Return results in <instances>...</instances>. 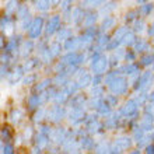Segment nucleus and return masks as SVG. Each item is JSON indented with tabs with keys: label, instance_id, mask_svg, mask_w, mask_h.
<instances>
[{
	"label": "nucleus",
	"instance_id": "obj_30",
	"mask_svg": "<svg viewBox=\"0 0 154 154\" xmlns=\"http://www.w3.org/2000/svg\"><path fill=\"white\" fill-rule=\"evenodd\" d=\"M88 93L87 91H79L77 94L72 95L67 102V106H85L87 105V101H88Z\"/></svg>",
	"mask_w": 154,
	"mask_h": 154
},
{
	"label": "nucleus",
	"instance_id": "obj_8",
	"mask_svg": "<svg viewBox=\"0 0 154 154\" xmlns=\"http://www.w3.org/2000/svg\"><path fill=\"white\" fill-rule=\"evenodd\" d=\"M59 59L66 66H87L85 51H66Z\"/></svg>",
	"mask_w": 154,
	"mask_h": 154
},
{
	"label": "nucleus",
	"instance_id": "obj_31",
	"mask_svg": "<svg viewBox=\"0 0 154 154\" xmlns=\"http://www.w3.org/2000/svg\"><path fill=\"white\" fill-rule=\"evenodd\" d=\"M16 128L11 125V123H4L2 125V129H0V142H14V137H16Z\"/></svg>",
	"mask_w": 154,
	"mask_h": 154
},
{
	"label": "nucleus",
	"instance_id": "obj_56",
	"mask_svg": "<svg viewBox=\"0 0 154 154\" xmlns=\"http://www.w3.org/2000/svg\"><path fill=\"white\" fill-rule=\"evenodd\" d=\"M104 84V74H93V85Z\"/></svg>",
	"mask_w": 154,
	"mask_h": 154
},
{
	"label": "nucleus",
	"instance_id": "obj_27",
	"mask_svg": "<svg viewBox=\"0 0 154 154\" xmlns=\"http://www.w3.org/2000/svg\"><path fill=\"white\" fill-rule=\"evenodd\" d=\"M100 20H101V14H100V11H98L97 8H88L87 13H85L83 28H85V27H93V25H98L100 24Z\"/></svg>",
	"mask_w": 154,
	"mask_h": 154
},
{
	"label": "nucleus",
	"instance_id": "obj_52",
	"mask_svg": "<svg viewBox=\"0 0 154 154\" xmlns=\"http://www.w3.org/2000/svg\"><path fill=\"white\" fill-rule=\"evenodd\" d=\"M114 111H115L114 106H111L109 104H108V102L104 101V102L101 104V105H100V108L97 109V112H98V115H100V116H101L102 119H104V118H106L108 115L112 114Z\"/></svg>",
	"mask_w": 154,
	"mask_h": 154
},
{
	"label": "nucleus",
	"instance_id": "obj_1",
	"mask_svg": "<svg viewBox=\"0 0 154 154\" xmlns=\"http://www.w3.org/2000/svg\"><path fill=\"white\" fill-rule=\"evenodd\" d=\"M132 85V93H137V91H150L154 88V72L149 67L144 69L137 77H134L130 80Z\"/></svg>",
	"mask_w": 154,
	"mask_h": 154
},
{
	"label": "nucleus",
	"instance_id": "obj_37",
	"mask_svg": "<svg viewBox=\"0 0 154 154\" xmlns=\"http://www.w3.org/2000/svg\"><path fill=\"white\" fill-rule=\"evenodd\" d=\"M69 100H70L69 93H67V91H66L63 87H59V88H57V91H56V94H55V97H53L52 102H53V104H62V105H67ZM52 102H51V104H52Z\"/></svg>",
	"mask_w": 154,
	"mask_h": 154
},
{
	"label": "nucleus",
	"instance_id": "obj_62",
	"mask_svg": "<svg viewBox=\"0 0 154 154\" xmlns=\"http://www.w3.org/2000/svg\"><path fill=\"white\" fill-rule=\"evenodd\" d=\"M149 134H150V139H151V142H154V129L151 130V132H150V133H149Z\"/></svg>",
	"mask_w": 154,
	"mask_h": 154
},
{
	"label": "nucleus",
	"instance_id": "obj_35",
	"mask_svg": "<svg viewBox=\"0 0 154 154\" xmlns=\"http://www.w3.org/2000/svg\"><path fill=\"white\" fill-rule=\"evenodd\" d=\"M49 51L52 53V56L57 60V59L63 55V52H65V49H63V42L57 41L56 38L51 39V42H49Z\"/></svg>",
	"mask_w": 154,
	"mask_h": 154
},
{
	"label": "nucleus",
	"instance_id": "obj_5",
	"mask_svg": "<svg viewBox=\"0 0 154 154\" xmlns=\"http://www.w3.org/2000/svg\"><path fill=\"white\" fill-rule=\"evenodd\" d=\"M46 18H48V14H37V16H34L32 21H31V25L27 29L25 35L34 41H38L41 38H44Z\"/></svg>",
	"mask_w": 154,
	"mask_h": 154
},
{
	"label": "nucleus",
	"instance_id": "obj_64",
	"mask_svg": "<svg viewBox=\"0 0 154 154\" xmlns=\"http://www.w3.org/2000/svg\"><path fill=\"white\" fill-rule=\"evenodd\" d=\"M150 69H151V70H153V72H154V65H153V66H151V67H150Z\"/></svg>",
	"mask_w": 154,
	"mask_h": 154
},
{
	"label": "nucleus",
	"instance_id": "obj_42",
	"mask_svg": "<svg viewBox=\"0 0 154 154\" xmlns=\"http://www.w3.org/2000/svg\"><path fill=\"white\" fill-rule=\"evenodd\" d=\"M111 39H112V32H104V31H101L97 35V38H95V44L105 51L108 44L111 42Z\"/></svg>",
	"mask_w": 154,
	"mask_h": 154
},
{
	"label": "nucleus",
	"instance_id": "obj_59",
	"mask_svg": "<svg viewBox=\"0 0 154 154\" xmlns=\"http://www.w3.org/2000/svg\"><path fill=\"white\" fill-rule=\"evenodd\" d=\"M149 102H154V88L149 91Z\"/></svg>",
	"mask_w": 154,
	"mask_h": 154
},
{
	"label": "nucleus",
	"instance_id": "obj_22",
	"mask_svg": "<svg viewBox=\"0 0 154 154\" xmlns=\"http://www.w3.org/2000/svg\"><path fill=\"white\" fill-rule=\"evenodd\" d=\"M31 6H32L34 11L37 14H48L52 11L55 6H53L52 0H28Z\"/></svg>",
	"mask_w": 154,
	"mask_h": 154
},
{
	"label": "nucleus",
	"instance_id": "obj_39",
	"mask_svg": "<svg viewBox=\"0 0 154 154\" xmlns=\"http://www.w3.org/2000/svg\"><path fill=\"white\" fill-rule=\"evenodd\" d=\"M147 27H149V24H147V21H146L144 17H139L137 20L130 25V28L133 29L137 35H144L146 31H147Z\"/></svg>",
	"mask_w": 154,
	"mask_h": 154
},
{
	"label": "nucleus",
	"instance_id": "obj_9",
	"mask_svg": "<svg viewBox=\"0 0 154 154\" xmlns=\"http://www.w3.org/2000/svg\"><path fill=\"white\" fill-rule=\"evenodd\" d=\"M24 105H25L24 108L27 109V112L29 115L31 112H34V111L41 108V106L48 105V101H46L44 93H31L29 91L24 100Z\"/></svg>",
	"mask_w": 154,
	"mask_h": 154
},
{
	"label": "nucleus",
	"instance_id": "obj_60",
	"mask_svg": "<svg viewBox=\"0 0 154 154\" xmlns=\"http://www.w3.org/2000/svg\"><path fill=\"white\" fill-rule=\"evenodd\" d=\"M52 3H53V6H55V8H57L59 4H60V0H52Z\"/></svg>",
	"mask_w": 154,
	"mask_h": 154
},
{
	"label": "nucleus",
	"instance_id": "obj_26",
	"mask_svg": "<svg viewBox=\"0 0 154 154\" xmlns=\"http://www.w3.org/2000/svg\"><path fill=\"white\" fill-rule=\"evenodd\" d=\"M46 111H48V105L41 106V108L35 109L34 112H31V114L28 115V121L31 122V123H34L35 126L42 125V123L46 122Z\"/></svg>",
	"mask_w": 154,
	"mask_h": 154
},
{
	"label": "nucleus",
	"instance_id": "obj_50",
	"mask_svg": "<svg viewBox=\"0 0 154 154\" xmlns=\"http://www.w3.org/2000/svg\"><path fill=\"white\" fill-rule=\"evenodd\" d=\"M108 0H80V3L79 4H81L83 7H85L87 10L88 8H100L102 6V4H105Z\"/></svg>",
	"mask_w": 154,
	"mask_h": 154
},
{
	"label": "nucleus",
	"instance_id": "obj_43",
	"mask_svg": "<svg viewBox=\"0 0 154 154\" xmlns=\"http://www.w3.org/2000/svg\"><path fill=\"white\" fill-rule=\"evenodd\" d=\"M63 49L66 51H81L80 49V41H79V37L76 35H73V37H70L69 39H66L65 42H63Z\"/></svg>",
	"mask_w": 154,
	"mask_h": 154
},
{
	"label": "nucleus",
	"instance_id": "obj_58",
	"mask_svg": "<svg viewBox=\"0 0 154 154\" xmlns=\"http://www.w3.org/2000/svg\"><path fill=\"white\" fill-rule=\"evenodd\" d=\"M144 153L146 154H154V142L149 143L146 146V149H144Z\"/></svg>",
	"mask_w": 154,
	"mask_h": 154
},
{
	"label": "nucleus",
	"instance_id": "obj_36",
	"mask_svg": "<svg viewBox=\"0 0 154 154\" xmlns=\"http://www.w3.org/2000/svg\"><path fill=\"white\" fill-rule=\"evenodd\" d=\"M41 73L42 72H28V73H25V76L23 77V80H21V85L23 87H32L38 80H39L41 77Z\"/></svg>",
	"mask_w": 154,
	"mask_h": 154
},
{
	"label": "nucleus",
	"instance_id": "obj_6",
	"mask_svg": "<svg viewBox=\"0 0 154 154\" xmlns=\"http://www.w3.org/2000/svg\"><path fill=\"white\" fill-rule=\"evenodd\" d=\"M65 24V21L62 18V14L60 11H56V13H52L51 16H48L46 18V25H45V34L44 37L46 39H53L56 37L57 31L60 29V27Z\"/></svg>",
	"mask_w": 154,
	"mask_h": 154
},
{
	"label": "nucleus",
	"instance_id": "obj_53",
	"mask_svg": "<svg viewBox=\"0 0 154 154\" xmlns=\"http://www.w3.org/2000/svg\"><path fill=\"white\" fill-rule=\"evenodd\" d=\"M137 60H139V53L134 51V48H126L123 62H137Z\"/></svg>",
	"mask_w": 154,
	"mask_h": 154
},
{
	"label": "nucleus",
	"instance_id": "obj_19",
	"mask_svg": "<svg viewBox=\"0 0 154 154\" xmlns=\"http://www.w3.org/2000/svg\"><path fill=\"white\" fill-rule=\"evenodd\" d=\"M87 13V8L83 7L81 4H76L72 10V20H70V25H73L76 31L79 32L83 28V23H84V17Z\"/></svg>",
	"mask_w": 154,
	"mask_h": 154
},
{
	"label": "nucleus",
	"instance_id": "obj_55",
	"mask_svg": "<svg viewBox=\"0 0 154 154\" xmlns=\"http://www.w3.org/2000/svg\"><path fill=\"white\" fill-rule=\"evenodd\" d=\"M108 56H109V66H111V69H114V67H118V66L122 63L121 59H119L118 56H115L112 52L108 53Z\"/></svg>",
	"mask_w": 154,
	"mask_h": 154
},
{
	"label": "nucleus",
	"instance_id": "obj_44",
	"mask_svg": "<svg viewBox=\"0 0 154 154\" xmlns=\"http://www.w3.org/2000/svg\"><path fill=\"white\" fill-rule=\"evenodd\" d=\"M139 37H140V35H137L133 29H130L129 32L125 35V38L122 39V46H123V48H133Z\"/></svg>",
	"mask_w": 154,
	"mask_h": 154
},
{
	"label": "nucleus",
	"instance_id": "obj_51",
	"mask_svg": "<svg viewBox=\"0 0 154 154\" xmlns=\"http://www.w3.org/2000/svg\"><path fill=\"white\" fill-rule=\"evenodd\" d=\"M102 102H104V97H88L85 108L88 111H97Z\"/></svg>",
	"mask_w": 154,
	"mask_h": 154
},
{
	"label": "nucleus",
	"instance_id": "obj_18",
	"mask_svg": "<svg viewBox=\"0 0 154 154\" xmlns=\"http://www.w3.org/2000/svg\"><path fill=\"white\" fill-rule=\"evenodd\" d=\"M69 129H70V126H65L63 123L53 126L52 133H51L52 144H57V146L62 147V144L66 142V139L69 137Z\"/></svg>",
	"mask_w": 154,
	"mask_h": 154
},
{
	"label": "nucleus",
	"instance_id": "obj_38",
	"mask_svg": "<svg viewBox=\"0 0 154 154\" xmlns=\"http://www.w3.org/2000/svg\"><path fill=\"white\" fill-rule=\"evenodd\" d=\"M139 17H140V13H139V8H137V6H136V7H133V8L126 10L125 14H123V17H122V21L128 25H132L134 21L137 20Z\"/></svg>",
	"mask_w": 154,
	"mask_h": 154
},
{
	"label": "nucleus",
	"instance_id": "obj_10",
	"mask_svg": "<svg viewBox=\"0 0 154 154\" xmlns=\"http://www.w3.org/2000/svg\"><path fill=\"white\" fill-rule=\"evenodd\" d=\"M123 119L125 118L121 115V112L118 111V108L112 112L111 115H108L106 118H104V126H105L106 132H112V133H121L122 126H123Z\"/></svg>",
	"mask_w": 154,
	"mask_h": 154
},
{
	"label": "nucleus",
	"instance_id": "obj_17",
	"mask_svg": "<svg viewBox=\"0 0 154 154\" xmlns=\"http://www.w3.org/2000/svg\"><path fill=\"white\" fill-rule=\"evenodd\" d=\"M25 72L24 67H23V65H21V60L17 62V63H14V66L11 67V70H10V73H8L7 79H6V83H7L8 85H11V87H14V85L17 84H21V80H23V77L25 76Z\"/></svg>",
	"mask_w": 154,
	"mask_h": 154
},
{
	"label": "nucleus",
	"instance_id": "obj_46",
	"mask_svg": "<svg viewBox=\"0 0 154 154\" xmlns=\"http://www.w3.org/2000/svg\"><path fill=\"white\" fill-rule=\"evenodd\" d=\"M121 98H122V97H119V95H116V94L109 93V91H106V94L104 95V101L108 102V104H109L111 106H114L115 109H116V108H119V105L122 104Z\"/></svg>",
	"mask_w": 154,
	"mask_h": 154
},
{
	"label": "nucleus",
	"instance_id": "obj_49",
	"mask_svg": "<svg viewBox=\"0 0 154 154\" xmlns=\"http://www.w3.org/2000/svg\"><path fill=\"white\" fill-rule=\"evenodd\" d=\"M63 88L69 93V95L72 97V95H74V94H77L79 91H81L80 85H79V83H77L76 79H70L67 83H66L65 85H63Z\"/></svg>",
	"mask_w": 154,
	"mask_h": 154
},
{
	"label": "nucleus",
	"instance_id": "obj_23",
	"mask_svg": "<svg viewBox=\"0 0 154 154\" xmlns=\"http://www.w3.org/2000/svg\"><path fill=\"white\" fill-rule=\"evenodd\" d=\"M98 27H100V29H101V31H104V32H112V31H114V29L118 27V18H116V16L109 14V16L101 17Z\"/></svg>",
	"mask_w": 154,
	"mask_h": 154
},
{
	"label": "nucleus",
	"instance_id": "obj_28",
	"mask_svg": "<svg viewBox=\"0 0 154 154\" xmlns=\"http://www.w3.org/2000/svg\"><path fill=\"white\" fill-rule=\"evenodd\" d=\"M52 84H53L52 76H44L41 77L32 87H29V91L31 93H45Z\"/></svg>",
	"mask_w": 154,
	"mask_h": 154
},
{
	"label": "nucleus",
	"instance_id": "obj_13",
	"mask_svg": "<svg viewBox=\"0 0 154 154\" xmlns=\"http://www.w3.org/2000/svg\"><path fill=\"white\" fill-rule=\"evenodd\" d=\"M87 67H88L90 72H91L93 74H105L106 72L111 69L108 52H104L102 55H100L95 60H93L91 63H88Z\"/></svg>",
	"mask_w": 154,
	"mask_h": 154
},
{
	"label": "nucleus",
	"instance_id": "obj_20",
	"mask_svg": "<svg viewBox=\"0 0 154 154\" xmlns=\"http://www.w3.org/2000/svg\"><path fill=\"white\" fill-rule=\"evenodd\" d=\"M21 65H23V67H24L27 73L28 72H42V69L45 67L44 62L41 60V57L38 55H32V56L27 57V59H23Z\"/></svg>",
	"mask_w": 154,
	"mask_h": 154
},
{
	"label": "nucleus",
	"instance_id": "obj_57",
	"mask_svg": "<svg viewBox=\"0 0 154 154\" xmlns=\"http://www.w3.org/2000/svg\"><path fill=\"white\" fill-rule=\"evenodd\" d=\"M146 37H149V38H153L154 37V21H151L150 24H149V27H147Z\"/></svg>",
	"mask_w": 154,
	"mask_h": 154
},
{
	"label": "nucleus",
	"instance_id": "obj_7",
	"mask_svg": "<svg viewBox=\"0 0 154 154\" xmlns=\"http://www.w3.org/2000/svg\"><path fill=\"white\" fill-rule=\"evenodd\" d=\"M118 111L121 112V115L125 119H129V118H140L142 116V106L139 105V102L134 100V97H130L128 100L122 102Z\"/></svg>",
	"mask_w": 154,
	"mask_h": 154
},
{
	"label": "nucleus",
	"instance_id": "obj_48",
	"mask_svg": "<svg viewBox=\"0 0 154 154\" xmlns=\"http://www.w3.org/2000/svg\"><path fill=\"white\" fill-rule=\"evenodd\" d=\"M17 144L14 142H0V153L2 154H16Z\"/></svg>",
	"mask_w": 154,
	"mask_h": 154
},
{
	"label": "nucleus",
	"instance_id": "obj_41",
	"mask_svg": "<svg viewBox=\"0 0 154 154\" xmlns=\"http://www.w3.org/2000/svg\"><path fill=\"white\" fill-rule=\"evenodd\" d=\"M139 63L142 66L143 69H149L154 65V51H150V52H146L139 56Z\"/></svg>",
	"mask_w": 154,
	"mask_h": 154
},
{
	"label": "nucleus",
	"instance_id": "obj_25",
	"mask_svg": "<svg viewBox=\"0 0 154 154\" xmlns=\"http://www.w3.org/2000/svg\"><path fill=\"white\" fill-rule=\"evenodd\" d=\"M133 48H134V51L139 53V56H140V55H143V53L154 51V45L151 44V41H150L149 37H143V35H140V37L137 38V41H136V44H134Z\"/></svg>",
	"mask_w": 154,
	"mask_h": 154
},
{
	"label": "nucleus",
	"instance_id": "obj_3",
	"mask_svg": "<svg viewBox=\"0 0 154 154\" xmlns=\"http://www.w3.org/2000/svg\"><path fill=\"white\" fill-rule=\"evenodd\" d=\"M67 105H62V104H49L48 111H46V122L51 125H62L67 121Z\"/></svg>",
	"mask_w": 154,
	"mask_h": 154
},
{
	"label": "nucleus",
	"instance_id": "obj_34",
	"mask_svg": "<svg viewBox=\"0 0 154 154\" xmlns=\"http://www.w3.org/2000/svg\"><path fill=\"white\" fill-rule=\"evenodd\" d=\"M118 7H119V2L118 0H108L105 4H102L101 7L98 8V11H100L101 17L109 16V14H114L116 11Z\"/></svg>",
	"mask_w": 154,
	"mask_h": 154
},
{
	"label": "nucleus",
	"instance_id": "obj_12",
	"mask_svg": "<svg viewBox=\"0 0 154 154\" xmlns=\"http://www.w3.org/2000/svg\"><path fill=\"white\" fill-rule=\"evenodd\" d=\"M27 118H28V112L27 109H23L20 106H13L11 109L7 112V122L11 123L14 128H21L27 123Z\"/></svg>",
	"mask_w": 154,
	"mask_h": 154
},
{
	"label": "nucleus",
	"instance_id": "obj_11",
	"mask_svg": "<svg viewBox=\"0 0 154 154\" xmlns=\"http://www.w3.org/2000/svg\"><path fill=\"white\" fill-rule=\"evenodd\" d=\"M69 111H67V123L73 128L77 126H83V122H84V118L88 112V109L85 106H67Z\"/></svg>",
	"mask_w": 154,
	"mask_h": 154
},
{
	"label": "nucleus",
	"instance_id": "obj_32",
	"mask_svg": "<svg viewBox=\"0 0 154 154\" xmlns=\"http://www.w3.org/2000/svg\"><path fill=\"white\" fill-rule=\"evenodd\" d=\"M73 35H76V28L70 24H63L60 27V29L57 31L55 38H56L57 41H60V42H65L66 39H69V38L73 37Z\"/></svg>",
	"mask_w": 154,
	"mask_h": 154
},
{
	"label": "nucleus",
	"instance_id": "obj_54",
	"mask_svg": "<svg viewBox=\"0 0 154 154\" xmlns=\"http://www.w3.org/2000/svg\"><path fill=\"white\" fill-rule=\"evenodd\" d=\"M79 3H80V0H60V4H59L57 10L63 11V10H67V8H73Z\"/></svg>",
	"mask_w": 154,
	"mask_h": 154
},
{
	"label": "nucleus",
	"instance_id": "obj_15",
	"mask_svg": "<svg viewBox=\"0 0 154 154\" xmlns=\"http://www.w3.org/2000/svg\"><path fill=\"white\" fill-rule=\"evenodd\" d=\"M112 143L119 149L121 153H129V151L136 146V143H134V140H133V137H132L130 133L116 134L115 137H112Z\"/></svg>",
	"mask_w": 154,
	"mask_h": 154
},
{
	"label": "nucleus",
	"instance_id": "obj_47",
	"mask_svg": "<svg viewBox=\"0 0 154 154\" xmlns=\"http://www.w3.org/2000/svg\"><path fill=\"white\" fill-rule=\"evenodd\" d=\"M106 85L105 84H101V85H91L88 88V95L90 97H104L106 94Z\"/></svg>",
	"mask_w": 154,
	"mask_h": 154
},
{
	"label": "nucleus",
	"instance_id": "obj_21",
	"mask_svg": "<svg viewBox=\"0 0 154 154\" xmlns=\"http://www.w3.org/2000/svg\"><path fill=\"white\" fill-rule=\"evenodd\" d=\"M37 52V41L31 39V38L25 37L24 42L21 44L20 46V59H27V57L32 56Z\"/></svg>",
	"mask_w": 154,
	"mask_h": 154
},
{
	"label": "nucleus",
	"instance_id": "obj_40",
	"mask_svg": "<svg viewBox=\"0 0 154 154\" xmlns=\"http://www.w3.org/2000/svg\"><path fill=\"white\" fill-rule=\"evenodd\" d=\"M130 29H132V28H130V25H128V24H125V23H123V24L118 25L116 28L112 31V38H114V39H116V41H119V42L122 44V39L125 38V35L129 32Z\"/></svg>",
	"mask_w": 154,
	"mask_h": 154
},
{
	"label": "nucleus",
	"instance_id": "obj_14",
	"mask_svg": "<svg viewBox=\"0 0 154 154\" xmlns=\"http://www.w3.org/2000/svg\"><path fill=\"white\" fill-rule=\"evenodd\" d=\"M18 31L16 16H8L6 13H2L0 16V32L4 34L6 37H10L14 32Z\"/></svg>",
	"mask_w": 154,
	"mask_h": 154
},
{
	"label": "nucleus",
	"instance_id": "obj_45",
	"mask_svg": "<svg viewBox=\"0 0 154 154\" xmlns=\"http://www.w3.org/2000/svg\"><path fill=\"white\" fill-rule=\"evenodd\" d=\"M137 8H139V13H140V17L147 18V17H150L154 13V2H150V0H149L146 3L137 6Z\"/></svg>",
	"mask_w": 154,
	"mask_h": 154
},
{
	"label": "nucleus",
	"instance_id": "obj_33",
	"mask_svg": "<svg viewBox=\"0 0 154 154\" xmlns=\"http://www.w3.org/2000/svg\"><path fill=\"white\" fill-rule=\"evenodd\" d=\"M21 3H23V0H4L2 13H6L8 16H16V13L20 8Z\"/></svg>",
	"mask_w": 154,
	"mask_h": 154
},
{
	"label": "nucleus",
	"instance_id": "obj_16",
	"mask_svg": "<svg viewBox=\"0 0 154 154\" xmlns=\"http://www.w3.org/2000/svg\"><path fill=\"white\" fill-rule=\"evenodd\" d=\"M118 69H119L121 74L129 77V80L137 77L143 72V67L140 66L139 62H122L121 65L118 66Z\"/></svg>",
	"mask_w": 154,
	"mask_h": 154
},
{
	"label": "nucleus",
	"instance_id": "obj_24",
	"mask_svg": "<svg viewBox=\"0 0 154 154\" xmlns=\"http://www.w3.org/2000/svg\"><path fill=\"white\" fill-rule=\"evenodd\" d=\"M80 140V147H81V153H94L95 144H97V137L93 134H83L81 137H79Z\"/></svg>",
	"mask_w": 154,
	"mask_h": 154
},
{
	"label": "nucleus",
	"instance_id": "obj_61",
	"mask_svg": "<svg viewBox=\"0 0 154 154\" xmlns=\"http://www.w3.org/2000/svg\"><path fill=\"white\" fill-rule=\"evenodd\" d=\"M146 2H149V0H134V3L137 4V6H140V4H143V3H146Z\"/></svg>",
	"mask_w": 154,
	"mask_h": 154
},
{
	"label": "nucleus",
	"instance_id": "obj_2",
	"mask_svg": "<svg viewBox=\"0 0 154 154\" xmlns=\"http://www.w3.org/2000/svg\"><path fill=\"white\" fill-rule=\"evenodd\" d=\"M16 18H17V24H18V31L25 34L34 18V8L29 2H23L21 3L20 8L16 13Z\"/></svg>",
	"mask_w": 154,
	"mask_h": 154
},
{
	"label": "nucleus",
	"instance_id": "obj_29",
	"mask_svg": "<svg viewBox=\"0 0 154 154\" xmlns=\"http://www.w3.org/2000/svg\"><path fill=\"white\" fill-rule=\"evenodd\" d=\"M112 149V139H106V136L97 139V144L94 149V153L97 154H111Z\"/></svg>",
	"mask_w": 154,
	"mask_h": 154
},
{
	"label": "nucleus",
	"instance_id": "obj_63",
	"mask_svg": "<svg viewBox=\"0 0 154 154\" xmlns=\"http://www.w3.org/2000/svg\"><path fill=\"white\" fill-rule=\"evenodd\" d=\"M150 41H151V44L154 45V37H153V38H150Z\"/></svg>",
	"mask_w": 154,
	"mask_h": 154
},
{
	"label": "nucleus",
	"instance_id": "obj_4",
	"mask_svg": "<svg viewBox=\"0 0 154 154\" xmlns=\"http://www.w3.org/2000/svg\"><path fill=\"white\" fill-rule=\"evenodd\" d=\"M106 90L109 93H114L119 97H128V94L132 91V85H130L129 77L119 74L118 77H115L114 80L106 84Z\"/></svg>",
	"mask_w": 154,
	"mask_h": 154
}]
</instances>
